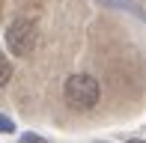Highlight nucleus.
Returning a JSON list of instances; mask_svg holds the SVG:
<instances>
[{
	"instance_id": "obj_1",
	"label": "nucleus",
	"mask_w": 146,
	"mask_h": 143,
	"mask_svg": "<svg viewBox=\"0 0 146 143\" xmlns=\"http://www.w3.org/2000/svg\"><path fill=\"white\" fill-rule=\"evenodd\" d=\"M63 99H66V105L75 107V110H90V107L98 105V99H102V87H98V81L92 75L78 72V75L66 77Z\"/></svg>"
},
{
	"instance_id": "obj_2",
	"label": "nucleus",
	"mask_w": 146,
	"mask_h": 143,
	"mask_svg": "<svg viewBox=\"0 0 146 143\" xmlns=\"http://www.w3.org/2000/svg\"><path fill=\"white\" fill-rule=\"evenodd\" d=\"M3 42H6V51L12 57H27L33 48H36V24L30 18H15V21L6 27L3 33Z\"/></svg>"
},
{
	"instance_id": "obj_3",
	"label": "nucleus",
	"mask_w": 146,
	"mask_h": 143,
	"mask_svg": "<svg viewBox=\"0 0 146 143\" xmlns=\"http://www.w3.org/2000/svg\"><path fill=\"white\" fill-rule=\"evenodd\" d=\"M0 83H3V87L9 83V63L6 60H0Z\"/></svg>"
},
{
	"instance_id": "obj_4",
	"label": "nucleus",
	"mask_w": 146,
	"mask_h": 143,
	"mask_svg": "<svg viewBox=\"0 0 146 143\" xmlns=\"http://www.w3.org/2000/svg\"><path fill=\"white\" fill-rule=\"evenodd\" d=\"M0 125H3V131H12V128H15V125H12V122H9V119H6V116H3V119H0Z\"/></svg>"
},
{
	"instance_id": "obj_5",
	"label": "nucleus",
	"mask_w": 146,
	"mask_h": 143,
	"mask_svg": "<svg viewBox=\"0 0 146 143\" xmlns=\"http://www.w3.org/2000/svg\"><path fill=\"white\" fill-rule=\"evenodd\" d=\"M24 143H42V140H36V137H24Z\"/></svg>"
},
{
	"instance_id": "obj_6",
	"label": "nucleus",
	"mask_w": 146,
	"mask_h": 143,
	"mask_svg": "<svg viewBox=\"0 0 146 143\" xmlns=\"http://www.w3.org/2000/svg\"><path fill=\"white\" fill-rule=\"evenodd\" d=\"M128 143H146V140H128Z\"/></svg>"
}]
</instances>
